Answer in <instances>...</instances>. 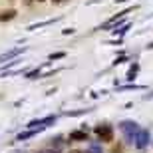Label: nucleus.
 <instances>
[{
    "label": "nucleus",
    "mask_w": 153,
    "mask_h": 153,
    "mask_svg": "<svg viewBox=\"0 0 153 153\" xmlns=\"http://www.w3.org/2000/svg\"><path fill=\"white\" fill-rule=\"evenodd\" d=\"M119 129L123 131V135L127 137V141H131L137 149H143L149 145V133L145 129H141L135 121H121Z\"/></svg>",
    "instance_id": "obj_1"
},
{
    "label": "nucleus",
    "mask_w": 153,
    "mask_h": 153,
    "mask_svg": "<svg viewBox=\"0 0 153 153\" xmlns=\"http://www.w3.org/2000/svg\"><path fill=\"white\" fill-rule=\"evenodd\" d=\"M96 133H97V137H100L102 141H111V137H114V131H111L109 125H97Z\"/></svg>",
    "instance_id": "obj_2"
},
{
    "label": "nucleus",
    "mask_w": 153,
    "mask_h": 153,
    "mask_svg": "<svg viewBox=\"0 0 153 153\" xmlns=\"http://www.w3.org/2000/svg\"><path fill=\"white\" fill-rule=\"evenodd\" d=\"M56 117H44V119H36V121H30L28 127H36V125H44V123H54Z\"/></svg>",
    "instance_id": "obj_3"
},
{
    "label": "nucleus",
    "mask_w": 153,
    "mask_h": 153,
    "mask_svg": "<svg viewBox=\"0 0 153 153\" xmlns=\"http://www.w3.org/2000/svg\"><path fill=\"white\" fill-rule=\"evenodd\" d=\"M70 139H79V141H88V133L85 131H72Z\"/></svg>",
    "instance_id": "obj_4"
},
{
    "label": "nucleus",
    "mask_w": 153,
    "mask_h": 153,
    "mask_svg": "<svg viewBox=\"0 0 153 153\" xmlns=\"http://www.w3.org/2000/svg\"><path fill=\"white\" fill-rule=\"evenodd\" d=\"M14 16H16V12H14V10H4V12H0V22H4V20H12Z\"/></svg>",
    "instance_id": "obj_5"
},
{
    "label": "nucleus",
    "mask_w": 153,
    "mask_h": 153,
    "mask_svg": "<svg viewBox=\"0 0 153 153\" xmlns=\"http://www.w3.org/2000/svg\"><path fill=\"white\" fill-rule=\"evenodd\" d=\"M56 2H62V0H56Z\"/></svg>",
    "instance_id": "obj_6"
},
{
    "label": "nucleus",
    "mask_w": 153,
    "mask_h": 153,
    "mask_svg": "<svg viewBox=\"0 0 153 153\" xmlns=\"http://www.w3.org/2000/svg\"><path fill=\"white\" fill-rule=\"evenodd\" d=\"M74 153H79V151H74Z\"/></svg>",
    "instance_id": "obj_7"
}]
</instances>
